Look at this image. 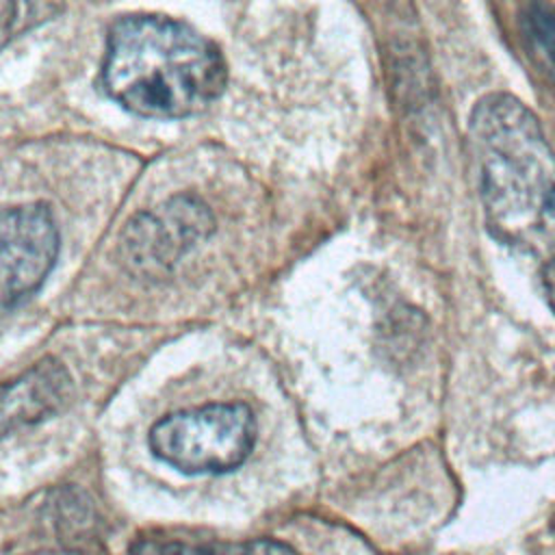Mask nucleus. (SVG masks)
Segmentation results:
<instances>
[{"mask_svg": "<svg viewBox=\"0 0 555 555\" xmlns=\"http://www.w3.org/2000/svg\"><path fill=\"white\" fill-rule=\"evenodd\" d=\"M104 87L141 117L202 113L225 89L219 48L189 24L165 15H124L106 39Z\"/></svg>", "mask_w": 555, "mask_h": 555, "instance_id": "f03ea898", "label": "nucleus"}, {"mask_svg": "<svg viewBox=\"0 0 555 555\" xmlns=\"http://www.w3.org/2000/svg\"><path fill=\"white\" fill-rule=\"evenodd\" d=\"M486 228L535 258L544 291L555 293V152L538 115L516 95L492 91L468 117Z\"/></svg>", "mask_w": 555, "mask_h": 555, "instance_id": "f257e3e1", "label": "nucleus"}, {"mask_svg": "<svg viewBox=\"0 0 555 555\" xmlns=\"http://www.w3.org/2000/svg\"><path fill=\"white\" fill-rule=\"evenodd\" d=\"M2 236V308L11 310L30 297L50 273L59 254V230L46 204L7 208L0 223Z\"/></svg>", "mask_w": 555, "mask_h": 555, "instance_id": "39448f33", "label": "nucleus"}, {"mask_svg": "<svg viewBox=\"0 0 555 555\" xmlns=\"http://www.w3.org/2000/svg\"><path fill=\"white\" fill-rule=\"evenodd\" d=\"M212 225L210 210L197 197L176 195L128 221L121 234L124 262L141 278H163Z\"/></svg>", "mask_w": 555, "mask_h": 555, "instance_id": "20e7f679", "label": "nucleus"}, {"mask_svg": "<svg viewBox=\"0 0 555 555\" xmlns=\"http://www.w3.org/2000/svg\"><path fill=\"white\" fill-rule=\"evenodd\" d=\"M37 555H78V553H69V551H48V553H37Z\"/></svg>", "mask_w": 555, "mask_h": 555, "instance_id": "1a4fd4ad", "label": "nucleus"}, {"mask_svg": "<svg viewBox=\"0 0 555 555\" xmlns=\"http://www.w3.org/2000/svg\"><path fill=\"white\" fill-rule=\"evenodd\" d=\"M128 555H299L293 546L256 538L245 542H219V540H182L169 535H141L128 546Z\"/></svg>", "mask_w": 555, "mask_h": 555, "instance_id": "0eeeda50", "label": "nucleus"}, {"mask_svg": "<svg viewBox=\"0 0 555 555\" xmlns=\"http://www.w3.org/2000/svg\"><path fill=\"white\" fill-rule=\"evenodd\" d=\"M520 24L525 37L555 78V7L548 0H527Z\"/></svg>", "mask_w": 555, "mask_h": 555, "instance_id": "6e6552de", "label": "nucleus"}, {"mask_svg": "<svg viewBox=\"0 0 555 555\" xmlns=\"http://www.w3.org/2000/svg\"><path fill=\"white\" fill-rule=\"evenodd\" d=\"M256 444V418L245 403H208L163 416L150 429L156 457L186 475L241 466Z\"/></svg>", "mask_w": 555, "mask_h": 555, "instance_id": "7ed1b4c3", "label": "nucleus"}, {"mask_svg": "<svg viewBox=\"0 0 555 555\" xmlns=\"http://www.w3.org/2000/svg\"><path fill=\"white\" fill-rule=\"evenodd\" d=\"M72 397V377L67 369L46 358L33 364L2 390V431L20 429L54 416Z\"/></svg>", "mask_w": 555, "mask_h": 555, "instance_id": "423d86ee", "label": "nucleus"}]
</instances>
